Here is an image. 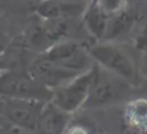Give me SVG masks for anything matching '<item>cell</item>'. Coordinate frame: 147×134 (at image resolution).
Listing matches in <instances>:
<instances>
[{
  "label": "cell",
  "mask_w": 147,
  "mask_h": 134,
  "mask_svg": "<svg viewBox=\"0 0 147 134\" xmlns=\"http://www.w3.org/2000/svg\"><path fill=\"white\" fill-rule=\"evenodd\" d=\"M110 17L99 8L97 3L88 7L85 14H84V25L86 26L88 31L94 38H102L105 36Z\"/></svg>",
  "instance_id": "cell-12"
},
{
  "label": "cell",
  "mask_w": 147,
  "mask_h": 134,
  "mask_svg": "<svg viewBox=\"0 0 147 134\" xmlns=\"http://www.w3.org/2000/svg\"><path fill=\"white\" fill-rule=\"evenodd\" d=\"M45 56L59 66L76 72H83L92 65L90 53H86L85 49L75 41H63L57 44L49 49Z\"/></svg>",
  "instance_id": "cell-6"
},
{
  "label": "cell",
  "mask_w": 147,
  "mask_h": 134,
  "mask_svg": "<svg viewBox=\"0 0 147 134\" xmlns=\"http://www.w3.org/2000/svg\"><path fill=\"white\" fill-rule=\"evenodd\" d=\"M94 68L78 75L67 84L58 86L53 93V103L66 112H72L85 103L94 80Z\"/></svg>",
  "instance_id": "cell-3"
},
{
  "label": "cell",
  "mask_w": 147,
  "mask_h": 134,
  "mask_svg": "<svg viewBox=\"0 0 147 134\" xmlns=\"http://www.w3.org/2000/svg\"><path fill=\"white\" fill-rule=\"evenodd\" d=\"M49 86L41 84L32 76L9 73L0 79V93L5 97L23 99H48L53 97Z\"/></svg>",
  "instance_id": "cell-4"
},
{
  "label": "cell",
  "mask_w": 147,
  "mask_h": 134,
  "mask_svg": "<svg viewBox=\"0 0 147 134\" xmlns=\"http://www.w3.org/2000/svg\"><path fill=\"white\" fill-rule=\"evenodd\" d=\"M34 99H23L8 97L0 101V111L14 124L26 129H36L40 119V106L34 103Z\"/></svg>",
  "instance_id": "cell-5"
},
{
  "label": "cell",
  "mask_w": 147,
  "mask_h": 134,
  "mask_svg": "<svg viewBox=\"0 0 147 134\" xmlns=\"http://www.w3.org/2000/svg\"><path fill=\"white\" fill-rule=\"evenodd\" d=\"M94 80L84 106L99 107L119 102L127 96L130 83L121 76L106 70L105 67L94 68Z\"/></svg>",
  "instance_id": "cell-1"
},
{
  "label": "cell",
  "mask_w": 147,
  "mask_h": 134,
  "mask_svg": "<svg viewBox=\"0 0 147 134\" xmlns=\"http://www.w3.org/2000/svg\"><path fill=\"white\" fill-rule=\"evenodd\" d=\"M89 53L92 58L98 62L99 66L121 76L130 84H134L137 81L136 65L124 49L112 44H99L92 46L89 49Z\"/></svg>",
  "instance_id": "cell-2"
},
{
  "label": "cell",
  "mask_w": 147,
  "mask_h": 134,
  "mask_svg": "<svg viewBox=\"0 0 147 134\" xmlns=\"http://www.w3.org/2000/svg\"><path fill=\"white\" fill-rule=\"evenodd\" d=\"M125 121L140 132L147 130V98H136L127 104Z\"/></svg>",
  "instance_id": "cell-11"
},
{
  "label": "cell",
  "mask_w": 147,
  "mask_h": 134,
  "mask_svg": "<svg viewBox=\"0 0 147 134\" xmlns=\"http://www.w3.org/2000/svg\"><path fill=\"white\" fill-rule=\"evenodd\" d=\"M28 73L34 79L40 81L41 84L52 86V88H58V86L63 85L65 83H69L78 75H80V72L59 66L58 63L49 59L47 56L36 59L31 65Z\"/></svg>",
  "instance_id": "cell-7"
},
{
  "label": "cell",
  "mask_w": 147,
  "mask_h": 134,
  "mask_svg": "<svg viewBox=\"0 0 147 134\" xmlns=\"http://www.w3.org/2000/svg\"><path fill=\"white\" fill-rule=\"evenodd\" d=\"M78 18H53L47 20L44 26V34L49 40H59L63 38H70L75 35L79 30Z\"/></svg>",
  "instance_id": "cell-10"
},
{
  "label": "cell",
  "mask_w": 147,
  "mask_h": 134,
  "mask_svg": "<svg viewBox=\"0 0 147 134\" xmlns=\"http://www.w3.org/2000/svg\"><path fill=\"white\" fill-rule=\"evenodd\" d=\"M67 112L59 108L57 104H49L41 111L38 128L47 133H59L67 121Z\"/></svg>",
  "instance_id": "cell-9"
},
{
  "label": "cell",
  "mask_w": 147,
  "mask_h": 134,
  "mask_svg": "<svg viewBox=\"0 0 147 134\" xmlns=\"http://www.w3.org/2000/svg\"><path fill=\"white\" fill-rule=\"evenodd\" d=\"M142 70H143V73L147 76V52H146V56L143 58V65H142Z\"/></svg>",
  "instance_id": "cell-16"
},
{
  "label": "cell",
  "mask_w": 147,
  "mask_h": 134,
  "mask_svg": "<svg viewBox=\"0 0 147 134\" xmlns=\"http://www.w3.org/2000/svg\"><path fill=\"white\" fill-rule=\"evenodd\" d=\"M133 21V13L129 10L124 9L123 12L117 13V14L110 17L109 23H107V28L105 36L109 39H117L124 36L125 34H128V31L132 28Z\"/></svg>",
  "instance_id": "cell-13"
},
{
  "label": "cell",
  "mask_w": 147,
  "mask_h": 134,
  "mask_svg": "<svg viewBox=\"0 0 147 134\" xmlns=\"http://www.w3.org/2000/svg\"><path fill=\"white\" fill-rule=\"evenodd\" d=\"M97 4L109 17H112L125 9L127 0H98Z\"/></svg>",
  "instance_id": "cell-14"
},
{
  "label": "cell",
  "mask_w": 147,
  "mask_h": 134,
  "mask_svg": "<svg viewBox=\"0 0 147 134\" xmlns=\"http://www.w3.org/2000/svg\"><path fill=\"white\" fill-rule=\"evenodd\" d=\"M88 9V0H43L36 8L39 15L45 20L80 18Z\"/></svg>",
  "instance_id": "cell-8"
},
{
  "label": "cell",
  "mask_w": 147,
  "mask_h": 134,
  "mask_svg": "<svg viewBox=\"0 0 147 134\" xmlns=\"http://www.w3.org/2000/svg\"><path fill=\"white\" fill-rule=\"evenodd\" d=\"M136 48L138 51L145 52V53L147 52V26H145L140 31V34L136 38Z\"/></svg>",
  "instance_id": "cell-15"
}]
</instances>
